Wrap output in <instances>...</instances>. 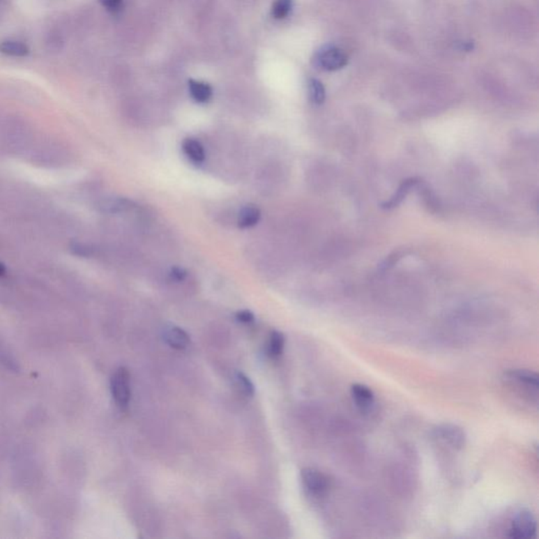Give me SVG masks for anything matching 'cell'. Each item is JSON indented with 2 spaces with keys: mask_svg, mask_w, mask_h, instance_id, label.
Instances as JSON below:
<instances>
[{
  "mask_svg": "<svg viewBox=\"0 0 539 539\" xmlns=\"http://www.w3.org/2000/svg\"><path fill=\"white\" fill-rule=\"evenodd\" d=\"M348 56L340 47L326 45L316 52L313 57V65L324 71H337L346 67Z\"/></svg>",
  "mask_w": 539,
  "mask_h": 539,
  "instance_id": "6da1fadb",
  "label": "cell"
},
{
  "mask_svg": "<svg viewBox=\"0 0 539 539\" xmlns=\"http://www.w3.org/2000/svg\"><path fill=\"white\" fill-rule=\"evenodd\" d=\"M537 524L529 510L519 509L514 513L507 537L514 539H530L536 536Z\"/></svg>",
  "mask_w": 539,
  "mask_h": 539,
  "instance_id": "7a4b0ae2",
  "label": "cell"
},
{
  "mask_svg": "<svg viewBox=\"0 0 539 539\" xmlns=\"http://www.w3.org/2000/svg\"><path fill=\"white\" fill-rule=\"evenodd\" d=\"M506 379L514 387L517 388L522 393L529 396L537 397L539 388L538 375L530 370L515 369L509 370L505 374Z\"/></svg>",
  "mask_w": 539,
  "mask_h": 539,
  "instance_id": "3957f363",
  "label": "cell"
},
{
  "mask_svg": "<svg viewBox=\"0 0 539 539\" xmlns=\"http://www.w3.org/2000/svg\"><path fill=\"white\" fill-rule=\"evenodd\" d=\"M111 391L113 398L119 408H127L131 398L130 373L126 367H119L113 374L111 379Z\"/></svg>",
  "mask_w": 539,
  "mask_h": 539,
  "instance_id": "277c9868",
  "label": "cell"
},
{
  "mask_svg": "<svg viewBox=\"0 0 539 539\" xmlns=\"http://www.w3.org/2000/svg\"><path fill=\"white\" fill-rule=\"evenodd\" d=\"M433 434L439 443L455 450V451L462 450L466 445V439L464 430L457 425H451V423L437 425Z\"/></svg>",
  "mask_w": 539,
  "mask_h": 539,
  "instance_id": "5b68a950",
  "label": "cell"
},
{
  "mask_svg": "<svg viewBox=\"0 0 539 539\" xmlns=\"http://www.w3.org/2000/svg\"><path fill=\"white\" fill-rule=\"evenodd\" d=\"M301 480L305 488L315 496H322L329 491L330 480L327 475L313 468L301 470Z\"/></svg>",
  "mask_w": 539,
  "mask_h": 539,
  "instance_id": "8992f818",
  "label": "cell"
},
{
  "mask_svg": "<svg viewBox=\"0 0 539 539\" xmlns=\"http://www.w3.org/2000/svg\"><path fill=\"white\" fill-rule=\"evenodd\" d=\"M351 396L353 402L360 410H369L373 406L375 395L367 386L354 384L351 387Z\"/></svg>",
  "mask_w": 539,
  "mask_h": 539,
  "instance_id": "52a82bcc",
  "label": "cell"
},
{
  "mask_svg": "<svg viewBox=\"0 0 539 539\" xmlns=\"http://www.w3.org/2000/svg\"><path fill=\"white\" fill-rule=\"evenodd\" d=\"M164 340L169 346L176 350H183L190 344L189 334L175 326H170L164 330Z\"/></svg>",
  "mask_w": 539,
  "mask_h": 539,
  "instance_id": "ba28073f",
  "label": "cell"
},
{
  "mask_svg": "<svg viewBox=\"0 0 539 539\" xmlns=\"http://www.w3.org/2000/svg\"><path fill=\"white\" fill-rule=\"evenodd\" d=\"M419 183H420V179H416V177H412V179H408L402 181L398 189L396 190L395 194L389 200H387L385 204H383V208H386V210H391V208L400 206L406 199L411 190L416 187Z\"/></svg>",
  "mask_w": 539,
  "mask_h": 539,
  "instance_id": "9c48e42d",
  "label": "cell"
},
{
  "mask_svg": "<svg viewBox=\"0 0 539 539\" xmlns=\"http://www.w3.org/2000/svg\"><path fill=\"white\" fill-rule=\"evenodd\" d=\"M0 53L10 57H26L30 54V47L22 41L5 40L0 43Z\"/></svg>",
  "mask_w": 539,
  "mask_h": 539,
  "instance_id": "30bf717a",
  "label": "cell"
},
{
  "mask_svg": "<svg viewBox=\"0 0 539 539\" xmlns=\"http://www.w3.org/2000/svg\"><path fill=\"white\" fill-rule=\"evenodd\" d=\"M261 212L253 204L243 206L238 215V226L241 228H252L259 222Z\"/></svg>",
  "mask_w": 539,
  "mask_h": 539,
  "instance_id": "8fae6325",
  "label": "cell"
},
{
  "mask_svg": "<svg viewBox=\"0 0 539 539\" xmlns=\"http://www.w3.org/2000/svg\"><path fill=\"white\" fill-rule=\"evenodd\" d=\"M183 150L185 154L187 155L188 158L195 162V164H202V161L206 158V152H204V146L198 140L194 139V138H187L183 142Z\"/></svg>",
  "mask_w": 539,
  "mask_h": 539,
  "instance_id": "7c38bea8",
  "label": "cell"
},
{
  "mask_svg": "<svg viewBox=\"0 0 539 539\" xmlns=\"http://www.w3.org/2000/svg\"><path fill=\"white\" fill-rule=\"evenodd\" d=\"M133 202L127 198L114 197L110 199L105 200L101 202V210L110 214H117V213L127 212V211L133 208Z\"/></svg>",
  "mask_w": 539,
  "mask_h": 539,
  "instance_id": "4fadbf2b",
  "label": "cell"
},
{
  "mask_svg": "<svg viewBox=\"0 0 539 539\" xmlns=\"http://www.w3.org/2000/svg\"><path fill=\"white\" fill-rule=\"evenodd\" d=\"M189 90L192 98L197 103H206L212 97V88L206 82L189 80Z\"/></svg>",
  "mask_w": 539,
  "mask_h": 539,
  "instance_id": "5bb4252c",
  "label": "cell"
},
{
  "mask_svg": "<svg viewBox=\"0 0 539 539\" xmlns=\"http://www.w3.org/2000/svg\"><path fill=\"white\" fill-rule=\"evenodd\" d=\"M284 337L280 332L274 331L272 332L271 336H270V340H268V353L270 356L275 357L280 356L282 351H284Z\"/></svg>",
  "mask_w": 539,
  "mask_h": 539,
  "instance_id": "9a60e30c",
  "label": "cell"
},
{
  "mask_svg": "<svg viewBox=\"0 0 539 539\" xmlns=\"http://www.w3.org/2000/svg\"><path fill=\"white\" fill-rule=\"evenodd\" d=\"M233 381H234L235 387L236 389L248 397H251L254 395V386L250 379H248L245 374L241 372H236L233 376Z\"/></svg>",
  "mask_w": 539,
  "mask_h": 539,
  "instance_id": "2e32d148",
  "label": "cell"
},
{
  "mask_svg": "<svg viewBox=\"0 0 539 539\" xmlns=\"http://www.w3.org/2000/svg\"><path fill=\"white\" fill-rule=\"evenodd\" d=\"M309 95L312 103L315 105H321L326 99L325 86L319 80L310 79L309 82Z\"/></svg>",
  "mask_w": 539,
  "mask_h": 539,
  "instance_id": "e0dca14e",
  "label": "cell"
},
{
  "mask_svg": "<svg viewBox=\"0 0 539 539\" xmlns=\"http://www.w3.org/2000/svg\"><path fill=\"white\" fill-rule=\"evenodd\" d=\"M292 9V0H276L272 7V16L276 20H284Z\"/></svg>",
  "mask_w": 539,
  "mask_h": 539,
  "instance_id": "ac0fdd59",
  "label": "cell"
},
{
  "mask_svg": "<svg viewBox=\"0 0 539 539\" xmlns=\"http://www.w3.org/2000/svg\"><path fill=\"white\" fill-rule=\"evenodd\" d=\"M47 47L50 52H59L63 47V38L61 33L51 32L47 39Z\"/></svg>",
  "mask_w": 539,
  "mask_h": 539,
  "instance_id": "d6986e66",
  "label": "cell"
},
{
  "mask_svg": "<svg viewBox=\"0 0 539 539\" xmlns=\"http://www.w3.org/2000/svg\"><path fill=\"white\" fill-rule=\"evenodd\" d=\"M99 1L107 11L112 12V13L121 11V8H123V0H99Z\"/></svg>",
  "mask_w": 539,
  "mask_h": 539,
  "instance_id": "ffe728a7",
  "label": "cell"
},
{
  "mask_svg": "<svg viewBox=\"0 0 539 539\" xmlns=\"http://www.w3.org/2000/svg\"><path fill=\"white\" fill-rule=\"evenodd\" d=\"M171 278L176 282H183L185 278H187V272L185 268H181V266H174L171 268Z\"/></svg>",
  "mask_w": 539,
  "mask_h": 539,
  "instance_id": "44dd1931",
  "label": "cell"
},
{
  "mask_svg": "<svg viewBox=\"0 0 539 539\" xmlns=\"http://www.w3.org/2000/svg\"><path fill=\"white\" fill-rule=\"evenodd\" d=\"M236 319L243 324H250V322L253 321L254 315L249 310H243V311L237 312Z\"/></svg>",
  "mask_w": 539,
  "mask_h": 539,
  "instance_id": "7402d4cb",
  "label": "cell"
},
{
  "mask_svg": "<svg viewBox=\"0 0 539 539\" xmlns=\"http://www.w3.org/2000/svg\"><path fill=\"white\" fill-rule=\"evenodd\" d=\"M73 251L75 252V254H77V255L79 256L90 255V250L86 249V248L84 247V245H76L75 249H73Z\"/></svg>",
  "mask_w": 539,
  "mask_h": 539,
  "instance_id": "603a6c76",
  "label": "cell"
},
{
  "mask_svg": "<svg viewBox=\"0 0 539 539\" xmlns=\"http://www.w3.org/2000/svg\"><path fill=\"white\" fill-rule=\"evenodd\" d=\"M6 273H7V268H6L3 264H0V278L5 276Z\"/></svg>",
  "mask_w": 539,
  "mask_h": 539,
  "instance_id": "cb8c5ba5",
  "label": "cell"
}]
</instances>
